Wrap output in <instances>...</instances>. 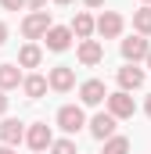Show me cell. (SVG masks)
Segmentation results:
<instances>
[{
	"label": "cell",
	"instance_id": "cell-16",
	"mask_svg": "<svg viewBox=\"0 0 151 154\" xmlns=\"http://www.w3.org/2000/svg\"><path fill=\"white\" fill-rule=\"evenodd\" d=\"M25 79L18 72V65H0V90H18Z\"/></svg>",
	"mask_w": 151,
	"mask_h": 154
},
{
	"label": "cell",
	"instance_id": "cell-12",
	"mask_svg": "<svg viewBox=\"0 0 151 154\" xmlns=\"http://www.w3.org/2000/svg\"><path fill=\"white\" fill-rule=\"evenodd\" d=\"M25 140V129H22V122L18 118H4L0 122V143H7V147H18Z\"/></svg>",
	"mask_w": 151,
	"mask_h": 154
},
{
	"label": "cell",
	"instance_id": "cell-21",
	"mask_svg": "<svg viewBox=\"0 0 151 154\" xmlns=\"http://www.w3.org/2000/svg\"><path fill=\"white\" fill-rule=\"evenodd\" d=\"M25 4H29V0H0V7H4V11H22Z\"/></svg>",
	"mask_w": 151,
	"mask_h": 154
},
{
	"label": "cell",
	"instance_id": "cell-22",
	"mask_svg": "<svg viewBox=\"0 0 151 154\" xmlns=\"http://www.w3.org/2000/svg\"><path fill=\"white\" fill-rule=\"evenodd\" d=\"M29 7H33V11H43V7H47V0H29Z\"/></svg>",
	"mask_w": 151,
	"mask_h": 154
},
{
	"label": "cell",
	"instance_id": "cell-8",
	"mask_svg": "<svg viewBox=\"0 0 151 154\" xmlns=\"http://www.w3.org/2000/svg\"><path fill=\"white\" fill-rule=\"evenodd\" d=\"M115 79H119V86H122L126 93H130V90H140V86L148 82V75H144V68H137V65H122Z\"/></svg>",
	"mask_w": 151,
	"mask_h": 154
},
{
	"label": "cell",
	"instance_id": "cell-30",
	"mask_svg": "<svg viewBox=\"0 0 151 154\" xmlns=\"http://www.w3.org/2000/svg\"><path fill=\"white\" fill-rule=\"evenodd\" d=\"M140 4H151V0H140Z\"/></svg>",
	"mask_w": 151,
	"mask_h": 154
},
{
	"label": "cell",
	"instance_id": "cell-10",
	"mask_svg": "<svg viewBox=\"0 0 151 154\" xmlns=\"http://www.w3.org/2000/svg\"><path fill=\"white\" fill-rule=\"evenodd\" d=\"M79 65H101L104 61V47L97 39H79V50H76Z\"/></svg>",
	"mask_w": 151,
	"mask_h": 154
},
{
	"label": "cell",
	"instance_id": "cell-1",
	"mask_svg": "<svg viewBox=\"0 0 151 154\" xmlns=\"http://www.w3.org/2000/svg\"><path fill=\"white\" fill-rule=\"evenodd\" d=\"M50 29H54V22H50L47 11H29V14L22 18V36L25 39H43Z\"/></svg>",
	"mask_w": 151,
	"mask_h": 154
},
{
	"label": "cell",
	"instance_id": "cell-20",
	"mask_svg": "<svg viewBox=\"0 0 151 154\" xmlns=\"http://www.w3.org/2000/svg\"><path fill=\"white\" fill-rule=\"evenodd\" d=\"M50 154H79V151H76V140H54Z\"/></svg>",
	"mask_w": 151,
	"mask_h": 154
},
{
	"label": "cell",
	"instance_id": "cell-7",
	"mask_svg": "<svg viewBox=\"0 0 151 154\" xmlns=\"http://www.w3.org/2000/svg\"><path fill=\"white\" fill-rule=\"evenodd\" d=\"M79 100H83V104H90V108H97L101 100H108L104 82H101V79H86V82L79 86Z\"/></svg>",
	"mask_w": 151,
	"mask_h": 154
},
{
	"label": "cell",
	"instance_id": "cell-14",
	"mask_svg": "<svg viewBox=\"0 0 151 154\" xmlns=\"http://www.w3.org/2000/svg\"><path fill=\"white\" fill-rule=\"evenodd\" d=\"M69 29H72V32H76L79 39H90L94 32H97V22H94V18H90L86 11H79V14L72 18V25H69Z\"/></svg>",
	"mask_w": 151,
	"mask_h": 154
},
{
	"label": "cell",
	"instance_id": "cell-5",
	"mask_svg": "<svg viewBox=\"0 0 151 154\" xmlns=\"http://www.w3.org/2000/svg\"><path fill=\"white\" fill-rule=\"evenodd\" d=\"M83 125H86V115H83L79 104H65V108H58V129H65V133H79Z\"/></svg>",
	"mask_w": 151,
	"mask_h": 154
},
{
	"label": "cell",
	"instance_id": "cell-26",
	"mask_svg": "<svg viewBox=\"0 0 151 154\" xmlns=\"http://www.w3.org/2000/svg\"><path fill=\"white\" fill-rule=\"evenodd\" d=\"M0 154H14V151H11V147H7V143H0Z\"/></svg>",
	"mask_w": 151,
	"mask_h": 154
},
{
	"label": "cell",
	"instance_id": "cell-6",
	"mask_svg": "<svg viewBox=\"0 0 151 154\" xmlns=\"http://www.w3.org/2000/svg\"><path fill=\"white\" fill-rule=\"evenodd\" d=\"M115 122H119V118H115L112 111L94 115V118H90V136H94V140H112V136H115Z\"/></svg>",
	"mask_w": 151,
	"mask_h": 154
},
{
	"label": "cell",
	"instance_id": "cell-4",
	"mask_svg": "<svg viewBox=\"0 0 151 154\" xmlns=\"http://www.w3.org/2000/svg\"><path fill=\"white\" fill-rule=\"evenodd\" d=\"M104 104H108V111H112L115 118H133V115H137V100H133L126 90L108 93V100H104Z\"/></svg>",
	"mask_w": 151,
	"mask_h": 154
},
{
	"label": "cell",
	"instance_id": "cell-18",
	"mask_svg": "<svg viewBox=\"0 0 151 154\" xmlns=\"http://www.w3.org/2000/svg\"><path fill=\"white\" fill-rule=\"evenodd\" d=\"M133 29L140 36H151V4H144L140 11H133Z\"/></svg>",
	"mask_w": 151,
	"mask_h": 154
},
{
	"label": "cell",
	"instance_id": "cell-17",
	"mask_svg": "<svg viewBox=\"0 0 151 154\" xmlns=\"http://www.w3.org/2000/svg\"><path fill=\"white\" fill-rule=\"evenodd\" d=\"M40 61H43V50H40L36 43H25V47L18 50V65H22V68H36Z\"/></svg>",
	"mask_w": 151,
	"mask_h": 154
},
{
	"label": "cell",
	"instance_id": "cell-11",
	"mask_svg": "<svg viewBox=\"0 0 151 154\" xmlns=\"http://www.w3.org/2000/svg\"><path fill=\"white\" fill-rule=\"evenodd\" d=\"M72 29H69V25H54V29H50V32H47V50H58V54H61V50H69V47H72Z\"/></svg>",
	"mask_w": 151,
	"mask_h": 154
},
{
	"label": "cell",
	"instance_id": "cell-29",
	"mask_svg": "<svg viewBox=\"0 0 151 154\" xmlns=\"http://www.w3.org/2000/svg\"><path fill=\"white\" fill-rule=\"evenodd\" d=\"M148 68H151V54H148Z\"/></svg>",
	"mask_w": 151,
	"mask_h": 154
},
{
	"label": "cell",
	"instance_id": "cell-19",
	"mask_svg": "<svg viewBox=\"0 0 151 154\" xmlns=\"http://www.w3.org/2000/svg\"><path fill=\"white\" fill-rule=\"evenodd\" d=\"M104 154H130V140H126V136H112V140H104Z\"/></svg>",
	"mask_w": 151,
	"mask_h": 154
},
{
	"label": "cell",
	"instance_id": "cell-25",
	"mask_svg": "<svg viewBox=\"0 0 151 154\" xmlns=\"http://www.w3.org/2000/svg\"><path fill=\"white\" fill-rule=\"evenodd\" d=\"M4 39H7V25L0 22V47H4Z\"/></svg>",
	"mask_w": 151,
	"mask_h": 154
},
{
	"label": "cell",
	"instance_id": "cell-24",
	"mask_svg": "<svg viewBox=\"0 0 151 154\" xmlns=\"http://www.w3.org/2000/svg\"><path fill=\"white\" fill-rule=\"evenodd\" d=\"M7 111V97H4V90H0V115Z\"/></svg>",
	"mask_w": 151,
	"mask_h": 154
},
{
	"label": "cell",
	"instance_id": "cell-2",
	"mask_svg": "<svg viewBox=\"0 0 151 154\" xmlns=\"http://www.w3.org/2000/svg\"><path fill=\"white\" fill-rule=\"evenodd\" d=\"M25 143H29L36 154L50 151V147H54V133H50V125H47V122H33V125L25 129Z\"/></svg>",
	"mask_w": 151,
	"mask_h": 154
},
{
	"label": "cell",
	"instance_id": "cell-23",
	"mask_svg": "<svg viewBox=\"0 0 151 154\" xmlns=\"http://www.w3.org/2000/svg\"><path fill=\"white\" fill-rule=\"evenodd\" d=\"M86 7H104V0H83Z\"/></svg>",
	"mask_w": 151,
	"mask_h": 154
},
{
	"label": "cell",
	"instance_id": "cell-28",
	"mask_svg": "<svg viewBox=\"0 0 151 154\" xmlns=\"http://www.w3.org/2000/svg\"><path fill=\"white\" fill-rule=\"evenodd\" d=\"M54 4H61V7H65V4H72V0H54Z\"/></svg>",
	"mask_w": 151,
	"mask_h": 154
},
{
	"label": "cell",
	"instance_id": "cell-9",
	"mask_svg": "<svg viewBox=\"0 0 151 154\" xmlns=\"http://www.w3.org/2000/svg\"><path fill=\"white\" fill-rule=\"evenodd\" d=\"M47 82H50V90H58V93H69V90L76 86V72L69 68V65H58V68H50Z\"/></svg>",
	"mask_w": 151,
	"mask_h": 154
},
{
	"label": "cell",
	"instance_id": "cell-3",
	"mask_svg": "<svg viewBox=\"0 0 151 154\" xmlns=\"http://www.w3.org/2000/svg\"><path fill=\"white\" fill-rule=\"evenodd\" d=\"M119 50H122L126 65H137V61H148L151 43H148L144 36H140V32H137V36H126V39H122V47H119Z\"/></svg>",
	"mask_w": 151,
	"mask_h": 154
},
{
	"label": "cell",
	"instance_id": "cell-27",
	"mask_svg": "<svg viewBox=\"0 0 151 154\" xmlns=\"http://www.w3.org/2000/svg\"><path fill=\"white\" fill-rule=\"evenodd\" d=\"M144 111H148V118H151V97H148V104H144Z\"/></svg>",
	"mask_w": 151,
	"mask_h": 154
},
{
	"label": "cell",
	"instance_id": "cell-15",
	"mask_svg": "<svg viewBox=\"0 0 151 154\" xmlns=\"http://www.w3.org/2000/svg\"><path fill=\"white\" fill-rule=\"evenodd\" d=\"M47 86H50V82H47L43 75H25V82H22V93H25L29 100H40V97L47 93Z\"/></svg>",
	"mask_w": 151,
	"mask_h": 154
},
{
	"label": "cell",
	"instance_id": "cell-13",
	"mask_svg": "<svg viewBox=\"0 0 151 154\" xmlns=\"http://www.w3.org/2000/svg\"><path fill=\"white\" fill-rule=\"evenodd\" d=\"M97 32L104 39H115L119 32H122V14H115V11H104L101 18H97Z\"/></svg>",
	"mask_w": 151,
	"mask_h": 154
}]
</instances>
